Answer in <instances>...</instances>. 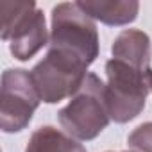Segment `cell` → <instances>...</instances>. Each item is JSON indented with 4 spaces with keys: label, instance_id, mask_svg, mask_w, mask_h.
Here are the masks:
<instances>
[{
    "label": "cell",
    "instance_id": "cell-1",
    "mask_svg": "<svg viewBox=\"0 0 152 152\" xmlns=\"http://www.w3.org/2000/svg\"><path fill=\"white\" fill-rule=\"evenodd\" d=\"M99 31L77 2H61L52 9L48 50L90 66L99 57Z\"/></svg>",
    "mask_w": 152,
    "mask_h": 152
},
{
    "label": "cell",
    "instance_id": "cell-2",
    "mask_svg": "<svg viewBox=\"0 0 152 152\" xmlns=\"http://www.w3.org/2000/svg\"><path fill=\"white\" fill-rule=\"evenodd\" d=\"M63 131L77 141L95 140L109 124L106 84L95 73H88L83 86L57 113Z\"/></svg>",
    "mask_w": 152,
    "mask_h": 152
},
{
    "label": "cell",
    "instance_id": "cell-3",
    "mask_svg": "<svg viewBox=\"0 0 152 152\" xmlns=\"http://www.w3.org/2000/svg\"><path fill=\"white\" fill-rule=\"evenodd\" d=\"M106 100L109 116L116 124H127L136 118L147 102V72L111 57L106 63Z\"/></svg>",
    "mask_w": 152,
    "mask_h": 152
},
{
    "label": "cell",
    "instance_id": "cell-4",
    "mask_svg": "<svg viewBox=\"0 0 152 152\" xmlns=\"http://www.w3.org/2000/svg\"><path fill=\"white\" fill-rule=\"evenodd\" d=\"M2 39L9 43V50L18 61H29L47 43L45 15L34 2H2Z\"/></svg>",
    "mask_w": 152,
    "mask_h": 152
},
{
    "label": "cell",
    "instance_id": "cell-5",
    "mask_svg": "<svg viewBox=\"0 0 152 152\" xmlns=\"http://www.w3.org/2000/svg\"><path fill=\"white\" fill-rule=\"evenodd\" d=\"M88 73L86 64L48 50L47 56L31 70V79L39 99L47 104H56L66 97L72 99L83 86Z\"/></svg>",
    "mask_w": 152,
    "mask_h": 152
},
{
    "label": "cell",
    "instance_id": "cell-6",
    "mask_svg": "<svg viewBox=\"0 0 152 152\" xmlns=\"http://www.w3.org/2000/svg\"><path fill=\"white\" fill-rule=\"evenodd\" d=\"M41 99L31 79V72L9 68L2 73L0 127L4 132H20L32 120Z\"/></svg>",
    "mask_w": 152,
    "mask_h": 152
},
{
    "label": "cell",
    "instance_id": "cell-7",
    "mask_svg": "<svg viewBox=\"0 0 152 152\" xmlns=\"http://www.w3.org/2000/svg\"><path fill=\"white\" fill-rule=\"evenodd\" d=\"M111 54L115 59L147 72L150 68V38L143 31L125 29L115 38Z\"/></svg>",
    "mask_w": 152,
    "mask_h": 152
},
{
    "label": "cell",
    "instance_id": "cell-8",
    "mask_svg": "<svg viewBox=\"0 0 152 152\" xmlns=\"http://www.w3.org/2000/svg\"><path fill=\"white\" fill-rule=\"evenodd\" d=\"M77 4L88 16L111 27H120L134 22L140 11L138 2H120V0H111V2H106V0L84 2V0H81Z\"/></svg>",
    "mask_w": 152,
    "mask_h": 152
},
{
    "label": "cell",
    "instance_id": "cell-9",
    "mask_svg": "<svg viewBox=\"0 0 152 152\" xmlns=\"http://www.w3.org/2000/svg\"><path fill=\"white\" fill-rule=\"evenodd\" d=\"M25 152H86V148L64 131L43 125L31 134Z\"/></svg>",
    "mask_w": 152,
    "mask_h": 152
},
{
    "label": "cell",
    "instance_id": "cell-10",
    "mask_svg": "<svg viewBox=\"0 0 152 152\" xmlns=\"http://www.w3.org/2000/svg\"><path fill=\"white\" fill-rule=\"evenodd\" d=\"M129 148L134 152H152V122L138 125L127 138Z\"/></svg>",
    "mask_w": 152,
    "mask_h": 152
},
{
    "label": "cell",
    "instance_id": "cell-11",
    "mask_svg": "<svg viewBox=\"0 0 152 152\" xmlns=\"http://www.w3.org/2000/svg\"><path fill=\"white\" fill-rule=\"evenodd\" d=\"M147 84H148V90L152 91V68L147 70Z\"/></svg>",
    "mask_w": 152,
    "mask_h": 152
},
{
    "label": "cell",
    "instance_id": "cell-12",
    "mask_svg": "<svg viewBox=\"0 0 152 152\" xmlns=\"http://www.w3.org/2000/svg\"><path fill=\"white\" fill-rule=\"evenodd\" d=\"M129 152H134V150H129Z\"/></svg>",
    "mask_w": 152,
    "mask_h": 152
}]
</instances>
